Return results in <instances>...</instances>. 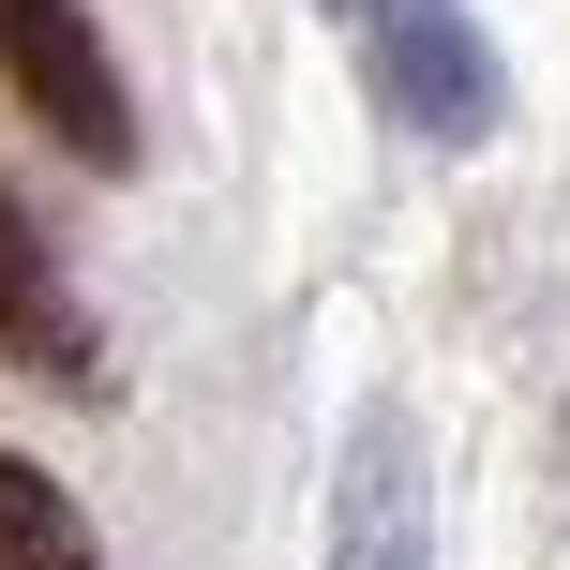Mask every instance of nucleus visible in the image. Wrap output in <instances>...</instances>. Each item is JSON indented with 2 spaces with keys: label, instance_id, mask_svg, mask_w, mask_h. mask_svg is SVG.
Wrapping results in <instances>:
<instances>
[{
  "label": "nucleus",
  "instance_id": "f257e3e1",
  "mask_svg": "<svg viewBox=\"0 0 570 570\" xmlns=\"http://www.w3.org/2000/svg\"><path fill=\"white\" fill-rule=\"evenodd\" d=\"M361 76H375V106H391L405 136H435V150H481L495 120H511V76H495V46H481L465 0H375L361 16Z\"/></svg>",
  "mask_w": 570,
  "mask_h": 570
},
{
  "label": "nucleus",
  "instance_id": "f03ea898",
  "mask_svg": "<svg viewBox=\"0 0 570 570\" xmlns=\"http://www.w3.org/2000/svg\"><path fill=\"white\" fill-rule=\"evenodd\" d=\"M0 90H16V106L46 120V136L76 150L90 180L136 166V90H120L106 30H90L76 0H0Z\"/></svg>",
  "mask_w": 570,
  "mask_h": 570
},
{
  "label": "nucleus",
  "instance_id": "7ed1b4c3",
  "mask_svg": "<svg viewBox=\"0 0 570 570\" xmlns=\"http://www.w3.org/2000/svg\"><path fill=\"white\" fill-rule=\"evenodd\" d=\"M331 570H435V481H421V421L361 405L331 465Z\"/></svg>",
  "mask_w": 570,
  "mask_h": 570
},
{
  "label": "nucleus",
  "instance_id": "20e7f679",
  "mask_svg": "<svg viewBox=\"0 0 570 570\" xmlns=\"http://www.w3.org/2000/svg\"><path fill=\"white\" fill-rule=\"evenodd\" d=\"M0 361L46 375V391H106V345H90V315H76V285H60L16 180H0Z\"/></svg>",
  "mask_w": 570,
  "mask_h": 570
},
{
  "label": "nucleus",
  "instance_id": "39448f33",
  "mask_svg": "<svg viewBox=\"0 0 570 570\" xmlns=\"http://www.w3.org/2000/svg\"><path fill=\"white\" fill-rule=\"evenodd\" d=\"M0 570H90V511L30 451H0Z\"/></svg>",
  "mask_w": 570,
  "mask_h": 570
},
{
  "label": "nucleus",
  "instance_id": "423d86ee",
  "mask_svg": "<svg viewBox=\"0 0 570 570\" xmlns=\"http://www.w3.org/2000/svg\"><path fill=\"white\" fill-rule=\"evenodd\" d=\"M331 16H345V30H361V16H375V0H331Z\"/></svg>",
  "mask_w": 570,
  "mask_h": 570
}]
</instances>
